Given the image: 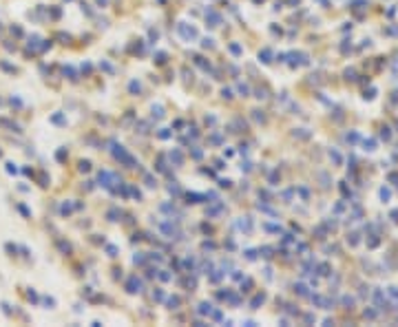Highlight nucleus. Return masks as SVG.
Returning <instances> with one entry per match:
<instances>
[{
    "mask_svg": "<svg viewBox=\"0 0 398 327\" xmlns=\"http://www.w3.org/2000/svg\"><path fill=\"white\" fill-rule=\"evenodd\" d=\"M179 31H182V36H184V38H197V31L192 29V27H190V29H186L184 24H179Z\"/></svg>",
    "mask_w": 398,
    "mask_h": 327,
    "instance_id": "nucleus-1",
    "label": "nucleus"
},
{
    "mask_svg": "<svg viewBox=\"0 0 398 327\" xmlns=\"http://www.w3.org/2000/svg\"><path fill=\"white\" fill-rule=\"evenodd\" d=\"M129 292H139V281H137V279H131V281H129Z\"/></svg>",
    "mask_w": 398,
    "mask_h": 327,
    "instance_id": "nucleus-2",
    "label": "nucleus"
},
{
    "mask_svg": "<svg viewBox=\"0 0 398 327\" xmlns=\"http://www.w3.org/2000/svg\"><path fill=\"white\" fill-rule=\"evenodd\" d=\"M210 305L208 303H202V305H199V314H210Z\"/></svg>",
    "mask_w": 398,
    "mask_h": 327,
    "instance_id": "nucleus-3",
    "label": "nucleus"
},
{
    "mask_svg": "<svg viewBox=\"0 0 398 327\" xmlns=\"http://www.w3.org/2000/svg\"><path fill=\"white\" fill-rule=\"evenodd\" d=\"M259 303H263V294H261V296H257V298H255V301H252V308H257V305H259Z\"/></svg>",
    "mask_w": 398,
    "mask_h": 327,
    "instance_id": "nucleus-4",
    "label": "nucleus"
}]
</instances>
